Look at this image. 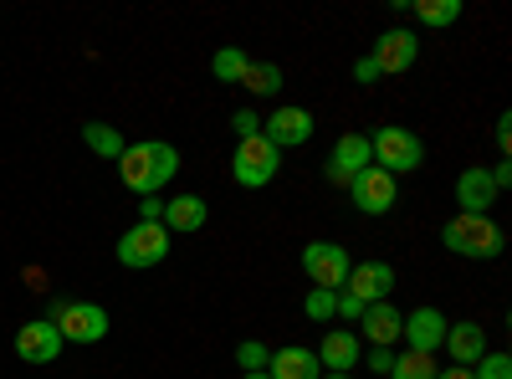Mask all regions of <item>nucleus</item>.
<instances>
[{
  "mask_svg": "<svg viewBox=\"0 0 512 379\" xmlns=\"http://www.w3.org/2000/svg\"><path fill=\"white\" fill-rule=\"evenodd\" d=\"M175 175H180V149H175V144H164V139L128 144V149L118 154V180L134 190L139 200H144V195H159Z\"/></svg>",
  "mask_w": 512,
  "mask_h": 379,
  "instance_id": "obj_1",
  "label": "nucleus"
},
{
  "mask_svg": "<svg viewBox=\"0 0 512 379\" xmlns=\"http://www.w3.org/2000/svg\"><path fill=\"white\" fill-rule=\"evenodd\" d=\"M441 246L456 251V257H472V262H497L507 236H502V226L492 216H461L456 210V216L441 226Z\"/></svg>",
  "mask_w": 512,
  "mask_h": 379,
  "instance_id": "obj_2",
  "label": "nucleus"
},
{
  "mask_svg": "<svg viewBox=\"0 0 512 379\" xmlns=\"http://www.w3.org/2000/svg\"><path fill=\"white\" fill-rule=\"evenodd\" d=\"M369 154H374L379 170L395 175V180L425 164V144H420L410 129H400V123H384V129H374V134H369Z\"/></svg>",
  "mask_w": 512,
  "mask_h": 379,
  "instance_id": "obj_3",
  "label": "nucleus"
},
{
  "mask_svg": "<svg viewBox=\"0 0 512 379\" xmlns=\"http://www.w3.org/2000/svg\"><path fill=\"white\" fill-rule=\"evenodd\" d=\"M282 170V149H272L262 134L256 139H236V159H231V180L241 190H267Z\"/></svg>",
  "mask_w": 512,
  "mask_h": 379,
  "instance_id": "obj_4",
  "label": "nucleus"
},
{
  "mask_svg": "<svg viewBox=\"0 0 512 379\" xmlns=\"http://www.w3.org/2000/svg\"><path fill=\"white\" fill-rule=\"evenodd\" d=\"M164 257H169V231H164L159 221H139L134 231L118 236V262H123V267L144 272V267H159Z\"/></svg>",
  "mask_w": 512,
  "mask_h": 379,
  "instance_id": "obj_5",
  "label": "nucleus"
},
{
  "mask_svg": "<svg viewBox=\"0 0 512 379\" xmlns=\"http://www.w3.org/2000/svg\"><path fill=\"white\" fill-rule=\"evenodd\" d=\"M349 251L338 246V241H308L303 246V272H308V282L313 287H328V292H344V282H349Z\"/></svg>",
  "mask_w": 512,
  "mask_h": 379,
  "instance_id": "obj_6",
  "label": "nucleus"
},
{
  "mask_svg": "<svg viewBox=\"0 0 512 379\" xmlns=\"http://www.w3.org/2000/svg\"><path fill=\"white\" fill-rule=\"evenodd\" d=\"M349 195H354V205L364 210V216H390V210L400 205V180L384 175L379 164H369V170H359L349 180Z\"/></svg>",
  "mask_w": 512,
  "mask_h": 379,
  "instance_id": "obj_7",
  "label": "nucleus"
},
{
  "mask_svg": "<svg viewBox=\"0 0 512 379\" xmlns=\"http://www.w3.org/2000/svg\"><path fill=\"white\" fill-rule=\"evenodd\" d=\"M57 333H62V344L72 339V344H98V339H108V308H98V303H62L57 308Z\"/></svg>",
  "mask_w": 512,
  "mask_h": 379,
  "instance_id": "obj_8",
  "label": "nucleus"
},
{
  "mask_svg": "<svg viewBox=\"0 0 512 379\" xmlns=\"http://www.w3.org/2000/svg\"><path fill=\"white\" fill-rule=\"evenodd\" d=\"M313 129H318V118H313L308 108H297V103H282L272 118H262V139H267L272 149H297V144H308Z\"/></svg>",
  "mask_w": 512,
  "mask_h": 379,
  "instance_id": "obj_9",
  "label": "nucleus"
},
{
  "mask_svg": "<svg viewBox=\"0 0 512 379\" xmlns=\"http://www.w3.org/2000/svg\"><path fill=\"white\" fill-rule=\"evenodd\" d=\"M395 282H400V277H395V267H390V262H354V267H349L344 292L369 308V303H390Z\"/></svg>",
  "mask_w": 512,
  "mask_h": 379,
  "instance_id": "obj_10",
  "label": "nucleus"
},
{
  "mask_svg": "<svg viewBox=\"0 0 512 379\" xmlns=\"http://www.w3.org/2000/svg\"><path fill=\"white\" fill-rule=\"evenodd\" d=\"M446 313L441 308H415V313H405V323H400V339H405V349H415V354H436L441 344H446Z\"/></svg>",
  "mask_w": 512,
  "mask_h": 379,
  "instance_id": "obj_11",
  "label": "nucleus"
},
{
  "mask_svg": "<svg viewBox=\"0 0 512 379\" xmlns=\"http://www.w3.org/2000/svg\"><path fill=\"white\" fill-rule=\"evenodd\" d=\"M16 354H21L26 364H52V359L62 354V333H57V323H52V318H31V323H21V328H16Z\"/></svg>",
  "mask_w": 512,
  "mask_h": 379,
  "instance_id": "obj_12",
  "label": "nucleus"
},
{
  "mask_svg": "<svg viewBox=\"0 0 512 379\" xmlns=\"http://www.w3.org/2000/svg\"><path fill=\"white\" fill-rule=\"evenodd\" d=\"M369 57L379 62L384 77H400V72H410L415 57H420V36H415V31H384V36L374 41Z\"/></svg>",
  "mask_w": 512,
  "mask_h": 379,
  "instance_id": "obj_13",
  "label": "nucleus"
},
{
  "mask_svg": "<svg viewBox=\"0 0 512 379\" xmlns=\"http://www.w3.org/2000/svg\"><path fill=\"white\" fill-rule=\"evenodd\" d=\"M374 154H369V134H338L333 154H328V180L333 185H349L359 170H369Z\"/></svg>",
  "mask_w": 512,
  "mask_h": 379,
  "instance_id": "obj_14",
  "label": "nucleus"
},
{
  "mask_svg": "<svg viewBox=\"0 0 512 379\" xmlns=\"http://www.w3.org/2000/svg\"><path fill=\"white\" fill-rule=\"evenodd\" d=\"M456 205H461V216H487V210L497 205V185H492V175L482 170V164L456 175Z\"/></svg>",
  "mask_w": 512,
  "mask_h": 379,
  "instance_id": "obj_15",
  "label": "nucleus"
},
{
  "mask_svg": "<svg viewBox=\"0 0 512 379\" xmlns=\"http://www.w3.org/2000/svg\"><path fill=\"white\" fill-rule=\"evenodd\" d=\"M400 308L395 303H369L364 308V318H359V328H364V339L374 344V349H395L400 344Z\"/></svg>",
  "mask_w": 512,
  "mask_h": 379,
  "instance_id": "obj_16",
  "label": "nucleus"
},
{
  "mask_svg": "<svg viewBox=\"0 0 512 379\" xmlns=\"http://www.w3.org/2000/svg\"><path fill=\"white\" fill-rule=\"evenodd\" d=\"M318 364H323L328 374H349V369H359V333H349V328L323 333V344H318Z\"/></svg>",
  "mask_w": 512,
  "mask_h": 379,
  "instance_id": "obj_17",
  "label": "nucleus"
},
{
  "mask_svg": "<svg viewBox=\"0 0 512 379\" xmlns=\"http://www.w3.org/2000/svg\"><path fill=\"white\" fill-rule=\"evenodd\" d=\"M446 354H451V364L472 369L487 354V328L482 323H451L446 328Z\"/></svg>",
  "mask_w": 512,
  "mask_h": 379,
  "instance_id": "obj_18",
  "label": "nucleus"
},
{
  "mask_svg": "<svg viewBox=\"0 0 512 379\" xmlns=\"http://www.w3.org/2000/svg\"><path fill=\"white\" fill-rule=\"evenodd\" d=\"M318 369H323L318 354L303 349V344H287V349H277V354L267 359V379H323Z\"/></svg>",
  "mask_w": 512,
  "mask_h": 379,
  "instance_id": "obj_19",
  "label": "nucleus"
},
{
  "mask_svg": "<svg viewBox=\"0 0 512 379\" xmlns=\"http://www.w3.org/2000/svg\"><path fill=\"white\" fill-rule=\"evenodd\" d=\"M205 216H210V205H205L200 195H175V200H164V221H159V226H164L169 236H175V231L190 236V231L205 226Z\"/></svg>",
  "mask_w": 512,
  "mask_h": 379,
  "instance_id": "obj_20",
  "label": "nucleus"
},
{
  "mask_svg": "<svg viewBox=\"0 0 512 379\" xmlns=\"http://www.w3.org/2000/svg\"><path fill=\"white\" fill-rule=\"evenodd\" d=\"M241 88H251L256 98H277V88H282V67H277V62H251L246 77H241Z\"/></svg>",
  "mask_w": 512,
  "mask_h": 379,
  "instance_id": "obj_21",
  "label": "nucleus"
},
{
  "mask_svg": "<svg viewBox=\"0 0 512 379\" xmlns=\"http://www.w3.org/2000/svg\"><path fill=\"white\" fill-rule=\"evenodd\" d=\"M82 139H88V149L93 154H103V159H118L128 144H123V134L113 129V123H82Z\"/></svg>",
  "mask_w": 512,
  "mask_h": 379,
  "instance_id": "obj_22",
  "label": "nucleus"
},
{
  "mask_svg": "<svg viewBox=\"0 0 512 379\" xmlns=\"http://www.w3.org/2000/svg\"><path fill=\"white\" fill-rule=\"evenodd\" d=\"M436 354H415V349H405V354H395V369H390V379H436Z\"/></svg>",
  "mask_w": 512,
  "mask_h": 379,
  "instance_id": "obj_23",
  "label": "nucleus"
},
{
  "mask_svg": "<svg viewBox=\"0 0 512 379\" xmlns=\"http://www.w3.org/2000/svg\"><path fill=\"white\" fill-rule=\"evenodd\" d=\"M461 0H420V6H415V16L425 21V26H436V31H446V26H456L461 21Z\"/></svg>",
  "mask_w": 512,
  "mask_h": 379,
  "instance_id": "obj_24",
  "label": "nucleus"
},
{
  "mask_svg": "<svg viewBox=\"0 0 512 379\" xmlns=\"http://www.w3.org/2000/svg\"><path fill=\"white\" fill-rule=\"evenodd\" d=\"M246 67H251V57H246L241 47H221L216 57H210V72H216V82H241Z\"/></svg>",
  "mask_w": 512,
  "mask_h": 379,
  "instance_id": "obj_25",
  "label": "nucleus"
},
{
  "mask_svg": "<svg viewBox=\"0 0 512 379\" xmlns=\"http://www.w3.org/2000/svg\"><path fill=\"white\" fill-rule=\"evenodd\" d=\"M303 313H308L313 323H328V318L338 313V292H328V287H313L308 298H303Z\"/></svg>",
  "mask_w": 512,
  "mask_h": 379,
  "instance_id": "obj_26",
  "label": "nucleus"
},
{
  "mask_svg": "<svg viewBox=\"0 0 512 379\" xmlns=\"http://www.w3.org/2000/svg\"><path fill=\"white\" fill-rule=\"evenodd\" d=\"M472 379H512V359L507 354H482L477 364H472Z\"/></svg>",
  "mask_w": 512,
  "mask_h": 379,
  "instance_id": "obj_27",
  "label": "nucleus"
},
{
  "mask_svg": "<svg viewBox=\"0 0 512 379\" xmlns=\"http://www.w3.org/2000/svg\"><path fill=\"white\" fill-rule=\"evenodd\" d=\"M267 359H272V349H267V344H256V339L236 344V364H241V374H251V369H267Z\"/></svg>",
  "mask_w": 512,
  "mask_h": 379,
  "instance_id": "obj_28",
  "label": "nucleus"
},
{
  "mask_svg": "<svg viewBox=\"0 0 512 379\" xmlns=\"http://www.w3.org/2000/svg\"><path fill=\"white\" fill-rule=\"evenodd\" d=\"M231 129H236V139H256V134H262V118H256L251 108H241V113L231 118Z\"/></svg>",
  "mask_w": 512,
  "mask_h": 379,
  "instance_id": "obj_29",
  "label": "nucleus"
},
{
  "mask_svg": "<svg viewBox=\"0 0 512 379\" xmlns=\"http://www.w3.org/2000/svg\"><path fill=\"white\" fill-rule=\"evenodd\" d=\"M333 318L359 323V318H364V303H359V298H349V292H338V313H333Z\"/></svg>",
  "mask_w": 512,
  "mask_h": 379,
  "instance_id": "obj_30",
  "label": "nucleus"
},
{
  "mask_svg": "<svg viewBox=\"0 0 512 379\" xmlns=\"http://www.w3.org/2000/svg\"><path fill=\"white\" fill-rule=\"evenodd\" d=\"M369 369L390 379V369H395V349H369Z\"/></svg>",
  "mask_w": 512,
  "mask_h": 379,
  "instance_id": "obj_31",
  "label": "nucleus"
},
{
  "mask_svg": "<svg viewBox=\"0 0 512 379\" xmlns=\"http://www.w3.org/2000/svg\"><path fill=\"white\" fill-rule=\"evenodd\" d=\"M139 221H164V200L159 195H144L139 200Z\"/></svg>",
  "mask_w": 512,
  "mask_h": 379,
  "instance_id": "obj_32",
  "label": "nucleus"
},
{
  "mask_svg": "<svg viewBox=\"0 0 512 379\" xmlns=\"http://www.w3.org/2000/svg\"><path fill=\"white\" fill-rule=\"evenodd\" d=\"M374 77H384L379 62H374V57H359V62H354V82H374Z\"/></svg>",
  "mask_w": 512,
  "mask_h": 379,
  "instance_id": "obj_33",
  "label": "nucleus"
},
{
  "mask_svg": "<svg viewBox=\"0 0 512 379\" xmlns=\"http://www.w3.org/2000/svg\"><path fill=\"white\" fill-rule=\"evenodd\" d=\"M497 149H502V159H507V149H512V118H507V113L497 118Z\"/></svg>",
  "mask_w": 512,
  "mask_h": 379,
  "instance_id": "obj_34",
  "label": "nucleus"
},
{
  "mask_svg": "<svg viewBox=\"0 0 512 379\" xmlns=\"http://www.w3.org/2000/svg\"><path fill=\"white\" fill-rule=\"evenodd\" d=\"M436 379H472V369H461V364H451V369H436Z\"/></svg>",
  "mask_w": 512,
  "mask_h": 379,
  "instance_id": "obj_35",
  "label": "nucleus"
},
{
  "mask_svg": "<svg viewBox=\"0 0 512 379\" xmlns=\"http://www.w3.org/2000/svg\"><path fill=\"white\" fill-rule=\"evenodd\" d=\"M241 379H267V369H251V374H241Z\"/></svg>",
  "mask_w": 512,
  "mask_h": 379,
  "instance_id": "obj_36",
  "label": "nucleus"
},
{
  "mask_svg": "<svg viewBox=\"0 0 512 379\" xmlns=\"http://www.w3.org/2000/svg\"><path fill=\"white\" fill-rule=\"evenodd\" d=\"M323 379H349V374H323Z\"/></svg>",
  "mask_w": 512,
  "mask_h": 379,
  "instance_id": "obj_37",
  "label": "nucleus"
}]
</instances>
